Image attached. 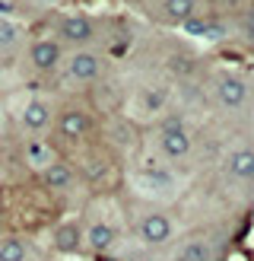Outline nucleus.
Returning a JSON list of instances; mask_svg holds the SVG:
<instances>
[{
    "label": "nucleus",
    "mask_w": 254,
    "mask_h": 261,
    "mask_svg": "<svg viewBox=\"0 0 254 261\" xmlns=\"http://www.w3.org/2000/svg\"><path fill=\"white\" fill-rule=\"evenodd\" d=\"M210 99L226 112H238L251 102V86L245 76H238L232 70H216L210 80Z\"/></svg>",
    "instance_id": "f257e3e1"
},
{
    "label": "nucleus",
    "mask_w": 254,
    "mask_h": 261,
    "mask_svg": "<svg viewBox=\"0 0 254 261\" xmlns=\"http://www.w3.org/2000/svg\"><path fill=\"white\" fill-rule=\"evenodd\" d=\"M134 229L146 245H165L175 239V217L162 207H140L134 214Z\"/></svg>",
    "instance_id": "f03ea898"
},
{
    "label": "nucleus",
    "mask_w": 254,
    "mask_h": 261,
    "mask_svg": "<svg viewBox=\"0 0 254 261\" xmlns=\"http://www.w3.org/2000/svg\"><path fill=\"white\" fill-rule=\"evenodd\" d=\"M99 35V25L92 16L86 13H64V16L54 19V38L60 45L70 48H89V42Z\"/></svg>",
    "instance_id": "7ed1b4c3"
},
{
    "label": "nucleus",
    "mask_w": 254,
    "mask_h": 261,
    "mask_svg": "<svg viewBox=\"0 0 254 261\" xmlns=\"http://www.w3.org/2000/svg\"><path fill=\"white\" fill-rule=\"evenodd\" d=\"M105 58L96 48H73L67 61H64V73L70 76L73 83H99L105 76Z\"/></svg>",
    "instance_id": "20e7f679"
},
{
    "label": "nucleus",
    "mask_w": 254,
    "mask_h": 261,
    "mask_svg": "<svg viewBox=\"0 0 254 261\" xmlns=\"http://www.w3.org/2000/svg\"><path fill=\"white\" fill-rule=\"evenodd\" d=\"M156 150L162 160L178 163V160H187L190 150H194V137L181 121H162L159 124V134H156Z\"/></svg>",
    "instance_id": "39448f33"
},
{
    "label": "nucleus",
    "mask_w": 254,
    "mask_h": 261,
    "mask_svg": "<svg viewBox=\"0 0 254 261\" xmlns=\"http://www.w3.org/2000/svg\"><path fill=\"white\" fill-rule=\"evenodd\" d=\"M64 61V45L57 38H35L29 45V64L38 70V73H51L57 70Z\"/></svg>",
    "instance_id": "423d86ee"
},
{
    "label": "nucleus",
    "mask_w": 254,
    "mask_h": 261,
    "mask_svg": "<svg viewBox=\"0 0 254 261\" xmlns=\"http://www.w3.org/2000/svg\"><path fill=\"white\" fill-rule=\"evenodd\" d=\"M92 124H96V118H92L86 109H64L60 115H54L57 134L67 137V140H80V137H86L89 130H92Z\"/></svg>",
    "instance_id": "0eeeda50"
},
{
    "label": "nucleus",
    "mask_w": 254,
    "mask_h": 261,
    "mask_svg": "<svg viewBox=\"0 0 254 261\" xmlns=\"http://www.w3.org/2000/svg\"><path fill=\"white\" fill-rule=\"evenodd\" d=\"M226 172L238 181H251L254 178V147H235L226 156Z\"/></svg>",
    "instance_id": "6e6552de"
},
{
    "label": "nucleus",
    "mask_w": 254,
    "mask_h": 261,
    "mask_svg": "<svg viewBox=\"0 0 254 261\" xmlns=\"http://www.w3.org/2000/svg\"><path fill=\"white\" fill-rule=\"evenodd\" d=\"M42 178H45V185L51 191H70L76 185V169L70 163L57 160V163H51L48 169H42Z\"/></svg>",
    "instance_id": "1a4fd4ad"
},
{
    "label": "nucleus",
    "mask_w": 254,
    "mask_h": 261,
    "mask_svg": "<svg viewBox=\"0 0 254 261\" xmlns=\"http://www.w3.org/2000/svg\"><path fill=\"white\" fill-rule=\"evenodd\" d=\"M22 124L29 127V130H35V134H42V130H48L51 124H54V112H51L48 102L32 99L29 106L22 109Z\"/></svg>",
    "instance_id": "9d476101"
},
{
    "label": "nucleus",
    "mask_w": 254,
    "mask_h": 261,
    "mask_svg": "<svg viewBox=\"0 0 254 261\" xmlns=\"http://www.w3.org/2000/svg\"><path fill=\"white\" fill-rule=\"evenodd\" d=\"M175 261H213V242L207 236H190L175 249Z\"/></svg>",
    "instance_id": "9b49d317"
},
{
    "label": "nucleus",
    "mask_w": 254,
    "mask_h": 261,
    "mask_svg": "<svg viewBox=\"0 0 254 261\" xmlns=\"http://www.w3.org/2000/svg\"><path fill=\"white\" fill-rule=\"evenodd\" d=\"M114 242H118V232H114V226L105 223V220H92V223L86 226V245H92L96 252L114 249Z\"/></svg>",
    "instance_id": "f8f14e48"
},
{
    "label": "nucleus",
    "mask_w": 254,
    "mask_h": 261,
    "mask_svg": "<svg viewBox=\"0 0 254 261\" xmlns=\"http://www.w3.org/2000/svg\"><path fill=\"white\" fill-rule=\"evenodd\" d=\"M159 13L165 22H190L197 16V0H162Z\"/></svg>",
    "instance_id": "ddd939ff"
},
{
    "label": "nucleus",
    "mask_w": 254,
    "mask_h": 261,
    "mask_svg": "<svg viewBox=\"0 0 254 261\" xmlns=\"http://www.w3.org/2000/svg\"><path fill=\"white\" fill-rule=\"evenodd\" d=\"M0 261H29V242L19 236L0 239Z\"/></svg>",
    "instance_id": "4468645a"
},
{
    "label": "nucleus",
    "mask_w": 254,
    "mask_h": 261,
    "mask_svg": "<svg viewBox=\"0 0 254 261\" xmlns=\"http://www.w3.org/2000/svg\"><path fill=\"white\" fill-rule=\"evenodd\" d=\"M25 156H29L32 169H48L51 163H57V153L51 150L48 143H42V140H32V143H29V150H25Z\"/></svg>",
    "instance_id": "2eb2a0df"
},
{
    "label": "nucleus",
    "mask_w": 254,
    "mask_h": 261,
    "mask_svg": "<svg viewBox=\"0 0 254 261\" xmlns=\"http://www.w3.org/2000/svg\"><path fill=\"white\" fill-rule=\"evenodd\" d=\"M54 245L60 252H76L83 245V232H80V226H73V223H67V226H60L57 232H54Z\"/></svg>",
    "instance_id": "dca6fc26"
},
{
    "label": "nucleus",
    "mask_w": 254,
    "mask_h": 261,
    "mask_svg": "<svg viewBox=\"0 0 254 261\" xmlns=\"http://www.w3.org/2000/svg\"><path fill=\"white\" fill-rule=\"evenodd\" d=\"M19 29L16 25H10V22H4L0 19V58H7V55H13V51L19 48Z\"/></svg>",
    "instance_id": "f3484780"
}]
</instances>
